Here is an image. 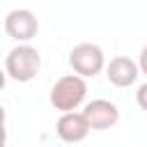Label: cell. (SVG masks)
Masks as SVG:
<instances>
[{
  "mask_svg": "<svg viewBox=\"0 0 147 147\" xmlns=\"http://www.w3.org/2000/svg\"><path fill=\"white\" fill-rule=\"evenodd\" d=\"M138 67H140V74L147 76V46L140 51V60H138Z\"/></svg>",
  "mask_w": 147,
  "mask_h": 147,
  "instance_id": "9",
  "label": "cell"
},
{
  "mask_svg": "<svg viewBox=\"0 0 147 147\" xmlns=\"http://www.w3.org/2000/svg\"><path fill=\"white\" fill-rule=\"evenodd\" d=\"M106 76H108V80H110L115 87H129V85H133V83L138 80L140 67H138V62H133L131 57L117 55V57H113V60L106 64Z\"/></svg>",
  "mask_w": 147,
  "mask_h": 147,
  "instance_id": "7",
  "label": "cell"
},
{
  "mask_svg": "<svg viewBox=\"0 0 147 147\" xmlns=\"http://www.w3.org/2000/svg\"><path fill=\"white\" fill-rule=\"evenodd\" d=\"M87 96V83L78 74H67L51 87V106L60 113H74Z\"/></svg>",
  "mask_w": 147,
  "mask_h": 147,
  "instance_id": "1",
  "label": "cell"
},
{
  "mask_svg": "<svg viewBox=\"0 0 147 147\" xmlns=\"http://www.w3.org/2000/svg\"><path fill=\"white\" fill-rule=\"evenodd\" d=\"M90 131H92V126H90V122L83 113H62L57 124H55L57 138L62 142H69V145L85 140Z\"/></svg>",
  "mask_w": 147,
  "mask_h": 147,
  "instance_id": "6",
  "label": "cell"
},
{
  "mask_svg": "<svg viewBox=\"0 0 147 147\" xmlns=\"http://www.w3.org/2000/svg\"><path fill=\"white\" fill-rule=\"evenodd\" d=\"M69 67L74 69V74H78L83 78H94L106 69V55H103L101 46L83 41L69 51Z\"/></svg>",
  "mask_w": 147,
  "mask_h": 147,
  "instance_id": "3",
  "label": "cell"
},
{
  "mask_svg": "<svg viewBox=\"0 0 147 147\" xmlns=\"http://www.w3.org/2000/svg\"><path fill=\"white\" fill-rule=\"evenodd\" d=\"M5 32L16 41H30L39 32V21L30 9H11L5 16Z\"/></svg>",
  "mask_w": 147,
  "mask_h": 147,
  "instance_id": "4",
  "label": "cell"
},
{
  "mask_svg": "<svg viewBox=\"0 0 147 147\" xmlns=\"http://www.w3.org/2000/svg\"><path fill=\"white\" fill-rule=\"evenodd\" d=\"M136 101H138L140 110L147 113V83H142V85L138 87V92H136Z\"/></svg>",
  "mask_w": 147,
  "mask_h": 147,
  "instance_id": "8",
  "label": "cell"
},
{
  "mask_svg": "<svg viewBox=\"0 0 147 147\" xmlns=\"http://www.w3.org/2000/svg\"><path fill=\"white\" fill-rule=\"evenodd\" d=\"M41 69V55L34 46L30 44H18L14 46L7 57H5V71L11 80L16 83H28L32 80Z\"/></svg>",
  "mask_w": 147,
  "mask_h": 147,
  "instance_id": "2",
  "label": "cell"
},
{
  "mask_svg": "<svg viewBox=\"0 0 147 147\" xmlns=\"http://www.w3.org/2000/svg\"><path fill=\"white\" fill-rule=\"evenodd\" d=\"M83 115L87 117L92 131H106L119 122V108L108 99H92L90 103H85Z\"/></svg>",
  "mask_w": 147,
  "mask_h": 147,
  "instance_id": "5",
  "label": "cell"
}]
</instances>
